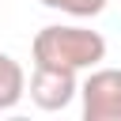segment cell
<instances>
[{"mask_svg":"<svg viewBox=\"0 0 121 121\" xmlns=\"http://www.w3.org/2000/svg\"><path fill=\"white\" fill-rule=\"evenodd\" d=\"M34 64H57V68H98L106 60V38L87 26H42L34 34Z\"/></svg>","mask_w":121,"mask_h":121,"instance_id":"cell-1","label":"cell"},{"mask_svg":"<svg viewBox=\"0 0 121 121\" xmlns=\"http://www.w3.org/2000/svg\"><path fill=\"white\" fill-rule=\"evenodd\" d=\"M83 121H121V68H91L79 87Z\"/></svg>","mask_w":121,"mask_h":121,"instance_id":"cell-2","label":"cell"},{"mask_svg":"<svg viewBox=\"0 0 121 121\" xmlns=\"http://www.w3.org/2000/svg\"><path fill=\"white\" fill-rule=\"evenodd\" d=\"M30 102L45 113H57L64 110L76 95H79V83H76V72L72 68H57V64H34L30 72Z\"/></svg>","mask_w":121,"mask_h":121,"instance_id":"cell-3","label":"cell"},{"mask_svg":"<svg viewBox=\"0 0 121 121\" xmlns=\"http://www.w3.org/2000/svg\"><path fill=\"white\" fill-rule=\"evenodd\" d=\"M26 95V72L23 64L0 49V110H15Z\"/></svg>","mask_w":121,"mask_h":121,"instance_id":"cell-4","label":"cell"},{"mask_svg":"<svg viewBox=\"0 0 121 121\" xmlns=\"http://www.w3.org/2000/svg\"><path fill=\"white\" fill-rule=\"evenodd\" d=\"M45 8H53V11H68V15H79V19H87V15H98L102 8H106V0H42Z\"/></svg>","mask_w":121,"mask_h":121,"instance_id":"cell-5","label":"cell"}]
</instances>
